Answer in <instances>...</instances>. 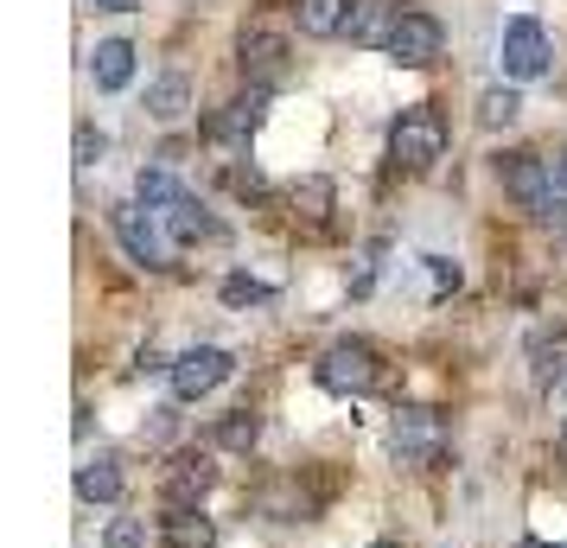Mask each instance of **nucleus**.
<instances>
[{
    "label": "nucleus",
    "instance_id": "1",
    "mask_svg": "<svg viewBox=\"0 0 567 548\" xmlns=\"http://www.w3.org/2000/svg\"><path fill=\"white\" fill-rule=\"evenodd\" d=\"M440 154H446V122H440L434 103H409L389 122V159L402 173H427Z\"/></svg>",
    "mask_w": 567,
    "mask_h": 548
},
{
    "label": "nucleus",
    "instance_id": "2",
    "mask_svg": "<svg viewBox=\"0 0 567 548\" xmlns=\"http://www.w3.org/2000/svg\"><path fill=\"white\" fill-rule=\"evenodd\" d=\"M497 179H504V192H511L529 217H548V224H555V217H567V192L555 198V173H548V159L504 154V159H497Z\"/></svg>",
    "mask_w": 567,
    "mask_h": 548
},
{
    "label": "nucleus",
    "instance_id": "3",
    "mask_svg": "<svg viewBox=\"0 0 567 548\" xmlns=\"http://www.w3.org/2000/svg\"><path fill=\"white\" fill-rule=\"evenodd\" d=\"M312 376H319V390H332V395H363V390H377L383 364H377V344L338 339V344H326V351H319Z\"/></svg>",
    "mask_w": 567,
    "mask_h": 548
},
{
    "label": "nucleus",
    "instance_id": "4",
    "mask_svg": "<svg viewBox=\"0 0 567 548\" xmlns=\"http://www.w3.org/2000/svg\"><path fill=\"white\" fill-rule=\"evenodd\" d=\"M230 370H236V358L224 351V344H192V351H179L173 358V395L179 402H198V395H210L217 383H230Z\"/></svg>",
    "mask_w": 567,
    "mask_h": 548
},
{
    "label": "nucleus",
    "instance_id": "5",
    "mask_svg": "<svg viewBox=\"0 0 567 548\" xmlns=\"http://www.w3.org/2000/svg\"><path fill=\"white\" fill-rule=\"evenodd\" d=\"M389 446L402 466H434L446 453V427H440L434 409H395V427H389Z\"/></svg>",
    "mask_w": 567,
    "mask_h": 548
},
{
    "label": "nucleus",
    "instance_id": "6",
    "mask_svg": "<svg viewBox=\"0 0 567 548\" xmlns=\"http://www.w3.org/2000/svg\"><path fill=\"white\" fill-rule=\"evenodd\" d=\"M440 45H446V27H440L434 13H421V7H402V20H395V32H389L383 52L395 58V64H409V71H421V64H434Z\"/></svg>",
    "mask_w": 567,
    "mask_h": 548
},
{
    "label": "nucleus",
    "instance_id": "7",
    "mask_svg": "<svg viewBox=\"0 0 567 548\" xmlns=\"http://www.w3.org/2000/svg\"><path fill=\"white\" fill-rule=\"evenodd\" d=\"M504 77L511 83H536L542 71H548V32L536 27V20H511L504 27Z\"/></svg>",
    "mask_w": 567,
    "mask_h": 548
},
{
    "label": "nucleus",
    "instance_id": "8",
    "mask_svg": "<svg viewBox=\"0 0 567 548\" xmlns=\"http://www.w3.org/2000/svg\"><path fill=\"white\" fill-rule=\"evenodd\" d=\"M217 485V466H210V453H179L166 478H159V504L166 510H198V497Z\"/></svg>",
    "mask_w": 567,
    "mask_h": 548
},
{
    "label": "nucleus",
    "instance_id": "9",
    "mask_svg": "<svg viewBox=\"0 0 567 548\" xmlns=\"http://www.w3.org/2000/svg\"><path fill=\"white\" fill-rule=\"evenodd\" d=\"M109 230L122 236V249L141 268H166V236H159V224L141 205H109Z\"/></svg>",
    "mask_w": 567,
    "mask_h": 548
},
{
    "label": "nucleus",
    "instance_id": "10",
    "mask_svg": "<svg viewBox=\"0 0 567 548\" xmlns=\"http://www.w3.org/2000/svg\"><path fill=\"white\" fill-rule=\"evenodd\" d=\"M236 58H243V77L256 83V90H268V83L287 71V39L268 27H249L243 32V45H236Z\"/></svg>",
    "mask_w": 567,
    "mask_h": 548
},
{
    "label": "nucleus",
    "instance_id": "11",
    "mask_svg": "<svg viewBox=\"0 0 567 548\" xmlns=\"http://www.w3.org/2000/svg\"><path fill=\"white\" fill-rule=\"evenodd\" d=\"M395 20H402L395 0H351V13H344V39H351V45H389Z\"/></svg>",
    "mask_w": 567,
    "mask_h": 548
},
{
    "label": "nucleus",
    "instance_id": "12",
    "mask_svg": "<svg viewBox=\"0 0 567 548\" xmlns=\"http://www.w3.org/2000/svg\"><path fill=\"white\" fill-rule=\"evenodd\" d=\"M90 77H96V90H128L134 83V45L128 39H103V45L90 52Z\"/></svg>",
    "mask_w": 567,
    "mask_h": 548
},
{
    "label": "nucleus",
    "instance_id": "13",
    "mask_svg": "<svg viewBox=\"0 0 567 548\" xmlns=\"http://www.w3.org/2000/svg\"><path fill=\"white\" fill-rule=\"evenodd\" d=\"M159 224H166V236H173L179 249H192V242H210V236H217V217H210L198 198H179V205L166 210Z\"/></svg>",
    "mask_w": 567,
    "mask_h": 548
},
{
    "label": "nucleus",
    "instance_id": "14",
    "mask_svg": "<svg viewBox=\"0 0 567 548\" xmlns=\"http://www.w3.org/2000/svg\"><path fill=\"white\" fill-rule=\"evenodd\" d=\"M78 497H83V504H115V497H122V466H115L109 453L83 459V466H78Z\"/></svg>",
    "mask_w": 567,
    "mask_h": 548
},
{
    "label": "nucleus",
    "instance_id": "15",
    "mask_svg": "<svg viewBox=\"0 0 567 548\" xmlns=\"http://www.w3.org/2000/svg\"><path fill=\"white\" fill-rule=\"evenodd\" d=\"M166 548H217V523L205 510H166Z\"/></svg>",
    "mask_w": 567,
    "mask_h": 548
},
{
    "label": "nucleus",
    "instance_id": "16",
    "mask_svg": "<svg viewBox=\"0 0 567 548\" xmlns=\"http://www.w3.org/2000/svg\"><path fill=\"white\" fill-rule=\"evenodd\" d=\"M179 198L185 192H179V179H173L166 166H141V173H134V205L141 210H159V217H166Z\"/></svg>",
    "mask_w": 567,
    "mask_h": 548
},
{
    "label": "nucleus",
    "instance_id": "17",
    "mask_svg": "<svg viewBox=\"0 0 567 548\" xmlns=\"http://www.w3.org/2000/svg\"><path fill=\"white\" fill-rule=\"evenodd\" d=\"M344 13H351V0H293V20L307 39H332L344 32Z\"/></svg>",
    "mask_w": 567,
    "mask_h": 548
},
{
    "label": "nucleus",
    "instance_id": "18",
    "mask_svg": "<svg viewBox=\"0 0 567 548\" xmlns=\"http://www.w3.org/2000/svg\"><path fill=\"white\" fill-rule=\"evenodd\" d=\"M256 441H261V421L249 409H230V415L210 427V446H224V453H249Z\"/></svg>",
    "mask_w": 567,
    "mask_h": 548
},
{
    "label": "nucleus",
    "instance_id": "19",
    "mask_svg": "<svg viewBox=\"0 0 567 548\" xmlns=\"http://www.w3.org/2000/svg\"><path fill=\"white\" fill-rule=\"evenodd\" d=\"M147 108H154V122H179L185 108H192V83L185 77H159L147 90Z\"/></svg>",
    "mask_w": 567,
    "mask_h": 548
},
{
    "label": "nucleus",
    "instance_id": "20",
    "mask_svg": "<svg viewBox=\"0 0 567 548\" xmlns=\"http://www.w3.org/2000/svg\"><path fill=\"white\" fill-rule=\"evenodd\" d=\"M287 205H293V217H307V224H326V210H332V179H300L287 192Z\"/></svg>",
    "mask_w": 567,
    "mask_h": 548
},
{
    "label": "nucleus",
    "instance_id": "21",
    "mask_svg": "<svg viewBox=\"0 0 567 548\" xmlns=\"http://www.w3.org/2000/svg\"><path fill=\"white\" fill-rule=\"evenodd\" d=\"M516 108H523V96L497 83V90H485V96H478V122H485V128H511V122H516Z\"/></svg>",
    "mask_w": 567,
    "mask_h": 548
},
{
    "label": "nucleus",
    "instance_id": "22",
    "mask_svg": "<svg viewBox=\"0 0 567 548\" xmlns=\"http://www.w3.org/2000/svg\"><path fill=\"white\" fill-rule=\"evenodd\" d=\"M275 288L256 281V275H224V307H268Z\"/></svg>",
    "mask_w": 567,
    "mask_h": 548
},
{
    "label": "nucleus",
    "instance_id": "23",
    "mask_svg": "<svg viewBox=\"0 0 567 548\" xmlns=\"http://www.w3.org/2000/svg\"><path fill=\"white\" fill-rule=\"evenodd\" d=\"M261 108H268V90H256V83H249V96H236V108H230V128L236 134L261 128Z\"/></svg>",
    "mask_w": 567,
    "mask_h": 548
},
{
    "label": "nucleus",
    "instance_id": "24",
    "mask_svg": "<svg viewBox=\"0 0 567 548\" xmlns=\"http://www.w3.org/2000/svg\"><path fill=\"white\" fill-rule=\"evenodd\" d=\"M103 548H147V523L141 517H115L109 523V536H103Z\"/></svg>",
    "mask_w": 567,
    "mask_h": 548
},
{
    "label": "nucleus",
    "instance_id": "25",
    "mask_svg": "<svg viewBox=\"0 0 567 548\" xmlns=\"http://www.w3.org/2000/svg\"><path fill=\"white\" fill-rule=\"evenodd\" d=\"M427 275H434V293H446V288H460V268L446 256H427Z\"/></svg>",
    "mask_w": 567,
    "mask_h": 548
},
{
    "label": "nucleus",
    "instance_id": "26",
    "mask_svg": "<svg viewBox=\"0 0 567 548\" xmlns=\"http://www.w3.org/2000/svg\"><path fill=\"white\" fill-rule=\"evenodd\" d=\"M96 159H103V134L78 128V166H96Z\"/></svg>",
    "mask_w": 567,
    "mask_h": 548
},
{
    "label": "nucleus",
    "instance_id": "27",
    "mask_svg": "<svg viewBox=\"0 0 567 548\" xmlns=\"http://www.w3.org/2000/svg\"><path fill=\"white\" fill-rule=\"evenodd\" d=\"M96 7H103V13H134L141 0H96Z\"/></svg>",
    "mask_w": 567,
    "mask_h": 548
},
{
    "label": "nucleus",
    "instance_id": "28",
    "mask_svg": "<svg viewBox=\"0 0 567 548\" xmlns=\"http://www.w3.org/2000/svg\"><path fill=\"white\" fill-rule=\"evenodd\" d=\"M555 185L567 192V147H561V159H555Z\"/></svg>",
    "mask_w": 567,
    "mask_h": 548
},
{
    "label": "nucleus",
    "instance_id": "29",
    "mask_svg": "<svg viewBox=\"0 0 567 548\" xmlns=\"http://www.w3.org/2000/svg\"><path fill=\"white\" fill-rule=\"evenodd\" d=\"M370 548H402V542H370Z\"/></svg>",
    "mask_w": 567,
    "mask_h": 548
},
{
    "label": "nucleus",
    "instance_id": "30",
    "mask_svg": "<svg viewBox=\"0 0 567 548\" xmlns=\"http://www.w3.org/2000/svg\"><path fill=\"white\" fill-rule=\"evenodd\" d=\"M516 548H548V542H516Z\"/></svg>",
    "mask_w": 567,
    "mask_h": 548
},
{
    "label": "nucleus",
    "instance_id": "31",
    "mask_svg": "<svg viewBox=\"0 0 567 548\" xmlns=\"http://www.w3.org/2000/svg\"><path fill=\"white\" fill-rule=\"evenodd\" d=\"M561 453H567V434H561Z\"/></svg>",
    "mask_w": 567,
    "mask_h": 548
},
{
    "label": "nucleus",
    "instance_id": "32",
    "mask_svg": "<svg viewBox=\"0 0 567 548\" xmlns=\"http://www.w3.org/2000/svg\"><path fill=\"white\" fill-rule=\"evenodd\" d=\"M561 383H567V370H561Z\"/></svg>",
    "mask_w": 567,
    "mask_h": 548
},
{
    "label": "nucleus",
    "instance_id": "33",
    "mask_svg": "<svg viewBox=\"0 0 567 548\" xmlns=\"http://www.w3.org/2000/svg\"><path fill=\"white\" fill-rule=\"evenodd\" d=\"M561 548H567V542H561Z\"/></svg>",
    "mask_w": 567,
    "mask_h": 548
}]
</instances>
